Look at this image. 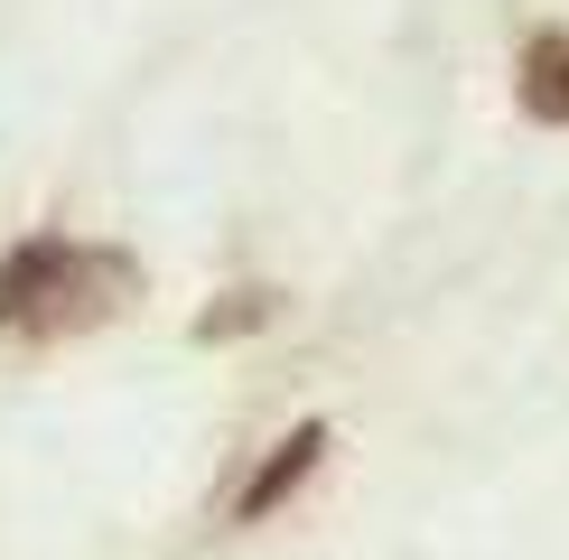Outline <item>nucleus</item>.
Segmentation results:
<instances>
[{
  "label": "nucleus",
  "instance_id": "2",
  "mask_svg": "<svg viewBox=\"0 0 569 560\" xmlns=\"http://www.w3.org/2000/svg\"><path fill=\"white\" fill-rule=\"evenodd\" d=\"M318 458H327V420H299V430H290V439H280V449L243 477V496H233V523H262V513H280L308 477H318Z\"/></svg>",
  "mask_w": 569,
  "mask_h": 560
},
{
  "label": "nucleus",
  "instance_id": "4",
  "mask_svg": "<svg viewBox=\"0 0 569 560\" xmlns=\"http://www.w3.org/2000/svg\"><path fill=\"white\" fill-rule=\"evenodd\" d=\"M271 318V290H224V309H206L197 318V337L216 346V337H243V327H262Z\"/></svg>",
  "mask_w": 569,
  "mask_h": 560
},
{
  "label": "nucleus",
  "instance_id": "1",
  "mask_svg": "<svg viewBox=\"0 0 569 560\" xmlns=\"http://www.w3.org/2000/svg\"><path fill=\"white\" fill-rule=\"evenodd\" d=\"M140 290V262L112 243H76V233H29L0 252V337L19 346H57L84 327L122 318V299Z\"/></svg>",
  "mask_w": 569,
  "mask_h": 560
},
{
  "label": "nucleus",
  "instance_id": "3",
  "mask_svg": "<svg viewBox=\"0 0 569 560\" xmlns=\"http://www.w3.org/2000/svg\"><path fill=\"white\" fill-rule=\"evenodd\" d=\"M513 103L532 112V122L569 131V29H541L523 47V76H513Z\"/></svg>",
  "mask_w": 569,
  "mask_h": 560
}]
</instances>
